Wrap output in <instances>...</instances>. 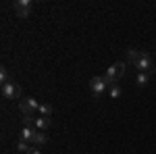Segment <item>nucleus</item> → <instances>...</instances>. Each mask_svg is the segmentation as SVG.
Returning <instances> with one entry per match:
<instances>
[{"instance_id": "obj_1", "label": "nucleus", "mask_w": 156, "mask_h": 154, "mask_svg": "<svg viewBox=\"0 0 156 154\" xmlns=\"http://www.w3.org/2000/svg\"><path fill=\"white\" fill-rule=\"evenodd\" d=\"M108 88H110V83L106 81V77H104V75H96V77H92V79H90V92H92V96H94L96 100L106 94Z\"/></svg>"}, {"instance_id": "obj_2", "label": "nucleus", "mask_w": 156, "mask_h": 154, "mask_svg": "<svg viewBox=\"0 0 156 154\" xmlns=\"http://www.w3.org/2000/svg\"><path fill=\"white\" fill-rule=\"evenodd\" d=\"M127 71V65L119 60V63H112L110 67H108V71L104 73V77H106V81L112 85V83H119V79H123V75Z\"/></svg>"}, {"instance_id": "obj_3", "label": "nucleus", "mask_w": 156, "mask_h": 154, "mask_svg": "<svg viewBox=\"0 0 156 154\" xmlns=\"http://www.w3.org/2000/svg\"><path fill=\"white\" fill-rule=\"evenodd\" d=\"M19 108H21V115H23V117H37L40 102H37L36 98L27 96V98H21V100H19Z\"/></svg>"}, {"instance_id": "obj_4", "label": "nucleus", "mask_w": 156, "mask_h": 154, "mask_svg": "<svg viewBox=\"0 0 156 154\" xmlns=\"http://www.w3.org/2000/svg\"><path fill=\"white\" fill-rule=\"evenodd\" d=\"M0 92H2V98L4 100H19L21 98V85L11 79L9 83H2L0 85Z\"/></svg>"}, {"instance_id": "obj_5", "label": "nucleus", "mask_w": 156, "mask_h": 154, "mask_svg": "<svg viewBox=\"0 0 156 154\" xmlns=\"http://www.w3.org/2000/svg\"><path fill=\"white\" fill-rule=\"evenodd\" d=\"M31 9H34V2H31V0H15V2H12V11H15L17 17H21V19L29 17Z\"/></svg>"}, {"instance_id": "obj_6", "label": "nucleus", "mask_w": 156, "mask_h": 154, "mask_svg": "<svg viewBox=\"0 0 156 154\" xmlns=\"http://www.w3.org/2000/svg\"><path fill=\"white\" fill-rule=\"evenodd\" d=\"M133 67L137 69V73H148V71H152V69H154V60H152V56H150L148 52H144V54H142V59L137 60Z\"/></svg>"}, {"instance_id": "obj_7", "label": "nucleus", "mask_w": 156, "mask_h": 154, "mask_svg": "<svg viewBox=\"0 0 156 154\" xmlns=\"http://www.w3.org/2000/svg\"><path fill=\"white\" fill-rule=\"evenodd\" d=\"M37 129H31V127H23L21 129V133H19V140H23V142L27 144H34V138H36Z\"/></svg>"}, {"instance_id": "obj_8", "label": "nucleus", "mask_w": 156, "mask_h": 154, "mask_svg": "<svg viewBox=\"0 0 156 154\" xmlns=\"http://www.w3.org/2000/svg\"><path fill=\"white\" fill-rule=\"evenodd\" d=\"M142 50H137V48H127V52H125V59H127V63H131V65H135L137 60L142 59Z\"/></svg>"}, {"instance_id": "obj_9", "label": "nucleus", "mask_w": 156, "mask_h": 154, "mask_svg": "<svg viewBox=\"0 0 156 154\" xmlns=\"http://www.w3.org/2000/svg\"><path fill=\"white\" fill-rule=\"evenodd\" d=\"M44 144H48V133H46V131H37L36 138H34V144H31V146L40 148V146H44Z\"/></svg>"}, {"instance_id": "obj_10", "label": "nucleus", "mask_w": 156, "mask_h": 154, "mask_svg": "<svg viewBox=\"0 0 156 154\" xmlns=\"http://www.w3.org/2000/svg\"><path fill=\"white\" fill-rule=\"evenodd\" d=\"M50 127V117H36V129L37 131H46Z\"/></svg>"}, {"instance_id": "obj_11", "label": "nucleus", "mask_w": 156, "mask_h": 154, "mask_svg": "<svg viewBox=\"0 0 156 154\" xmlns=\"http://www.w3.org/2000/svg\"><path fill=\"white\" fill-rule=\"evenodd\" d=\"M52 104H48V102H44V104H40V110H37V115L40 117H52Z\"/></svg>"}, {"instance_id": "obj_12", "label": "nucleus", "mask_w": 156, "mask_h": 154, "mask_svg": "<svg viewBox=\"0 0 156 154\" xmlns=\"http://www.w3.org/2000/svg\"><path fill=\"white\" fill-rule=\"evenodd\" d=\"M135 83H137V88H146V85L150 83V75H148V73H137Z\"/></svg>"}, {"instance_id": "obj_13", "label": "nucleus", "mask_w": 156, "mask_h": 154, "mask_svg": "<svg viewBox=\"0 0 156 154\" xmlns=\"http://www.w3.org/2000/svg\"><path fill=\"white\" fill-rule=\"evenodd\" d=\"M108 96H110L112 100H119L121 98V85L119 83H112V85L108 88Z\"/></svg>"}, {"instance_id": "obj_14", "label": "nucleus", "mask_w": 156, "mask_h": 154, "mask_svg": "<svg viewBox=\"0 0 156 154\" xmlns=\"http://www.w3.org/2000/svg\"><path fill=\"white\" fill-rule=\"evenodd\" d=\"M17 150H19L21 154H27L29 150H31V144H27V142H23V140H19V142H17Z\"/></svg>"}, {"instance_id": "obj_15", "label": "nucleus", "mask_w": 156, "mask_h": 154, "mask_svg": "<svg viewBox=\"0 0 156 154\" xmlns=\"http://www.w3.org/2000/svg\"><path fill=\"white\" fill-rule=\"evenodd\" d=\"M9 81H11L9 71H6V67H2V69H0V83H9Z\"/></svg>"}, {"instance_id": "obj_16", "label": "nucleus", "mask_w": 156, "mask_h": 154, "mask_svg": "<svg viewBox=\"0 0 156 154\" xmlns=\"http://www.w3.org/2000/svg\"><path fill=\"white\" fill-rule=\"evenodd\" d=\"M27 154H42V150H40V148H36V146H31V150H29Z\"/></svg>"}]
</instances>
